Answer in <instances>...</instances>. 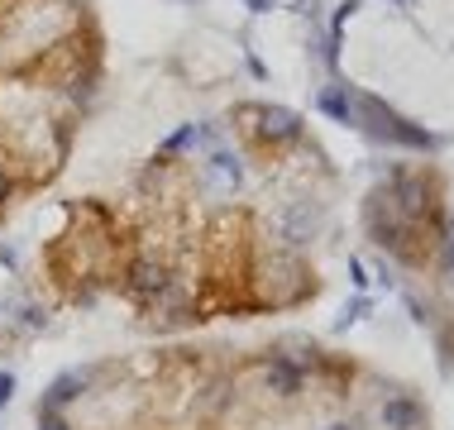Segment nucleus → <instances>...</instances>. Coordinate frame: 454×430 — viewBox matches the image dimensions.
<instances>
[{
    "mask_svg": "<svg viewBox=\"0 0 454 430\" xmlns=\"http://www.w3.org/2000/svg\"><path fill=\"white\" fill-rule=\"evenodd\" d=\"M354 115H359V125L383 144H397V149H435L431 134L416 129L411 120H402L397 110H387L383 101H373V96H354Z\"/></svg>",
    "mask_w": 454,
    "mask_h": 430,
    "instance_id": "nucleus-1",
    "label": "nucleus"
},
{
    "mask_svg": "<svg viewBox=\"0 0 454 430\" xmlns=\"http://www.w3.org/2000/svg\"><path fill=\"white\" fill-rule=\"evenodd\" d=\"M244 115L249 120H259V125H244L254 134V144L268 153H278V149H292V144H301V115L297 110H287V106H244Z\"/></svg>",
    "mask_w": 454,
    "mask_h": 430,
    "instance_id": "nucleus-2",
    "label": "nucleus"
},
{
    "mask_svg": "<svg viewBox=\"0 0 454 430\" xmlns=\"http://www.w3.org/2000/svg\"><path fill=\"white\" fill-rule=\"evenodd\" d=\"M259 378H263V392L278 402H297L306 383H311V349H306V359L297 354H263L259 359Z\"/></svg>",
    "mask_w": 454,
    "mask_h": 430,
    "instance_id": "nucleus-3",
    "label": "nucleus"
},
{
    "mask_svg": "<svg viewBox=\"0 0 454 430\" xmlns=\"http://www.w3.org/2000/svg\"><path fill=\"white\" fill-rule=\"evenodd\" d=\"M96 378H101V364H87V368H67V373H58L53 383L43 387L39 407H48V411H67V407H77L82 397H91Z\"/></svg>",
    "mask_w": 454,
    "mask_h": 430,
    "instance_id": "nucleus-4",
    "label": "nucleus"
},
{
    "mask_svg": "<svg viewBox=\"0 0 454 430\" xmlns=\"http://www.w3.org/2000/svg\"><path fill=\"white\" fill-rule=\"evenodd\" d=\"M378 426H383V430H426L421 397H411V392H392V397H383V407H378Z\"/></svg>",
    "mask_w": 454,
    "mask_h": 430,
    "instance_id": "nucleus-5",
    "label": "nucleus"
},
{
    "mask_svg": "<svg viewBox=\"0 0 454 430\" xmlns=\"http://www.w3.org/2000/svg\"><path fill=\"white\" fill-rule=\"evenodd\" d=\"M316 106L325 110L335 125H359V115H354V96L349 91H340V86H330V91H321L316 96Z\"/></svg>",
    "mask_w": 454,
    "mask_h": 430,
    "instance_id": "nucleus-6",
    "label": "nucleus"
},
{
    "mask_svg": "<svg viewBox=\"0 0 454 430\" xmlns=\"http://www.w3.org/2000/svg\"><path fill=\"white\" fill-rule=\"evenodd\" d=\"M20 192H29V182H20V177H15V168H10V163H0V215H5L10 206L20 201Z\"/></svg>",
    "mask_w": 454,
    "mask_h": 430,
    "instance_id": "nucleus-7",
    "label": "nucleus"
},
{
    "mask_svg": "<svg viewBox=\"0 0 454 430\" xmlns=\"http://www.w3.org/2000/svg\"><path fill=\"white\" fill-rule=\"evenodd\" d=\"M196 144H201V125H182L177 134H168V139H163V153H158V158H177L182 149H196Z\"/></svg>",
    "mask_w": 454,
    "mask_h": 430,
    "instance_id": "nucleus-8",
    "label": "nucleus"
},
{
    "mask_svg": "<svg viewBox=\"0 0 454 430\" xmlns=\"http://www.w3.org/2000/svg\"><path fill=\"white\" fill-rule=\"evenodd\" d=\"M368 316H373V297H368V292H359V297H354V301L345 306V316L335 321V330H349V325L368 321Z\"/></svg>",
    "mask_w": 454,
    "mask_h": 430,
    "instance_id": "nucleus-9",
    "label": "nucleus"
},
{
    "mask_svg": "<svg viewBox=\"0 0 454 430\" xmlns=\"http://www.w3.org/2000/svg\"><path fill=\"white\" fill-rule=\"evenodd\" d=\"M34 426L39 430H77L63 411H48V407H34Z\"/></svg>",
    "mask_w": 454,
    "mask_h": 430,
    "instance_id": "nucleus-10",
    "label": "nucleus"
},
{
    "mask_svg": "<svg viewBox=\"0 0 454 430\" xmlns=\"http://www.w3.org/2000/svg\"><path fill=\"white\" fill-rule=\"evenodd\" d=\"M431 263H435V268H440V273H445V278L454 273V230H450V235L435 244V258H431Z\"/></svg>",
    "mask_w": 454,
    "mask_h": 430,
    "instance_id": "nucleus-11",
    "label": "nucleus"
},
{
    "mask_svg": "<svg viewBox=\"0 0 454 430\" xmlns=\"http://www.w3.org/2000/svg\"><path fill=\"white\" fill-rule=\"evenodd\" d=\"M407 311H411V321H416V325H431V321H435V316H431V301L416 297V292H407Z\"/></svg>",
    "mask_w": 454,
    "mask_h": 430,
    "instance_id": "nucleus-12",
    "label": "nucleus"
},
{
    "mask_svg": "<svg viewBox=\"0 0 454 430\" xmlns=\"http://www.w3.org/2000/svg\"><path fill=\"white\" fill-rule=\"evenodd\" d=\"M349 282H354V292H368V282H373V278H368L364 258H349Z\"/></svg>",
    "mask_w": 454,
    "mask_h": 430,
    "instance_id": "nucleus-13",
    "label": "nucleus"
},
{
    "mask_svg": "<svg viewBox=\"0 0 454 430\" xmlns=\"http://www.w3.org/2000/svg\"><path fill=\"white\" fill-rule=\"evenodd\" d=\"M10 402H15V373H10V368H0V411H5Z\"/></svg>",
    "mask_w": 454,
    "mask_h": 430,
    "instance_id": "nucleus-14",
    "label": "nucleus"
},
{
    "mask_svg": "<svg viewBox=\"0 0 454 430\" xmlns=\"http://www.w3.org/2000/svg\"><path fill=\"white\" fill-rule=\"evenodd\" d=\"M378 282H383V292H387V287H397V278H392V268L383 263V258H378Z\"/></svg>",
    "mask_w": 454,
    "mask_h": 430,
    "instance_id": "nucleus-15",
    "label": "nucleus"
},
{
    "mask_svg": "<svg viewBox=\"0 0 454 430\" xmlns=\"http://www.w3.org/2000/svg\"><path fill=\"white\" fill-rule=\"evenodd\" d=\"M244 5H249V10H259V15H263V10H273V0H244Z\"/></svg>",
    "mask_w": 454,
    "mask_h": 430,
    "instance_id": "nucleus-16",
    "label": "nucleus"
},
{
    "mask_svg": "<svg viewBox=\"0 0 454 430\" xmlns=\"http://www.w3.org/2000/svg\"><path fill=\"white\" fill-rule=\"evenodd\" d=\"M325 430H359L354 421H335V426H325Z\"/></svg>",
    "mask_w": 454,
    "mask_h": 430,
    "instance_id": "nucleus-17",
    "label": "nucleus"
},
{
    "mask_svg": "<svg viewBox=\"0 0 454 430\" xmlns=\"http://www.w3.org/2000/svg\"><path fill=\"white\" fill-rule=\"evenodd\" d=\"M450 230H454V220H450Z\"/></svg>",
    "mask_w": 454,
    "mask_h": 430,
    "instance_id": "nucleus-18",
    "label": "nucleus"
},
{
    "mask_svg": "<svg viewBox=\"0 0 454 430\" xmlns=\"http://www.w3.org/2000/svg\"><path fill=\"white\" fill-rule=\"evenodd\" d=\"M0 5H5V0H0Z\"/></svg>",
    "mask_w": 454,
    "mask_h": 430,
    "instance_id": "nucleus-19",
    "label": "nucleus"
}]
</instances>
